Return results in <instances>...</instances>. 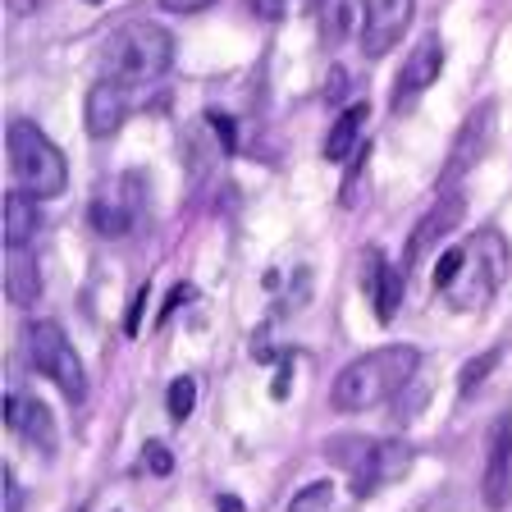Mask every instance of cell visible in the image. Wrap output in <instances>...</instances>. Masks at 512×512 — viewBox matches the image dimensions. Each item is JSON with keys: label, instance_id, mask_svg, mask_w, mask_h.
<instances>
[{"label": "cell", "instance_id": "6da1fadb", "mask_svg": "<svg viewBox=\"0 0 512 512\" xmlns=\"http://www.w3.org/2000/svg\"><path fill=\"white\" fill-rule=\"evenodd\" d=\"M416 371H421V352L412 343H389V348L362 352L330 384V403L339 412H371L375 403H389L394 394H403Z\"/></svg>", "mask_w": 512, "mask_h": 512}, {"label": "cell", "instance_id": "7a4b0ae2", "mask_svg": "<svg viewBox=\"0 0 512 512\" xmlns=\"http://www.w3.org/2000/svg\"><path fill=\"white\" fill-rule=\"evenodd\" d=\"M174 64V37L160 23L133 19L119 23L101 42V78H115L124 87H142L170 74Z\"/></svg>", "mask_w": 512, "mask_h": 512}, {"label": "cell", "instance_id": "3957f363", "mask_svg": "<svg viewBox=\"0 0 512 512\" xmlns=\"http://www.w3.org/2000/svg\"><path fill=\"white\" fill-rule=\"evenodd\" d=\"M503 279H508V238L485 224V229H476V234L462 243L458 275L448 279V288L439 298L453 311H480L494 302Z\"/></svg>", "mask_w": 512, "mask_h": 512}, {"label": "cell", "instance_id": "277c9868", "mask_svg": "<svg viewBox=\"0 0 512 512\" xmlns=\"http://www.w3.org/2000/svg\"><path fill=\"white\" fill-rule=\"evenodd\" d=\"M5 151H10V170L14 183L32 197H60L69 183V165H64L60 147L46 138L32 119H14L5 128Z\"/></svg>", "mask_w": 512, "mask_h": 512}, {"label": "cell", "instance_id": "5b68a950", "mask_svg": "<svg viewBox=\"0 0 512 512\" xmlns=\"http://www.w3.org/2000/svg\"><path fill=\"white\" fill-rule=\"evenodd\" d=\"M23 348H28V362L37 375L60 389L69 403H83L87 398V371H83V357L74 352V343L64 339V330L55 320H32L28 334H23Z\"/></svg>", "mask_w": 512, "mask_h": 512}, {"label": "cell", "instance_id": "8992f818", "mask_svg": "<svg viewBox=\"0 0 512 512\" xmlns=\"http://www.w3.org/2000/svg\"><path fill=\"white\" fill-rule=\"evenodd\" d=\"M147 211V188H142L138 174H115L101 188L92 192L87 202V224H92L101 238H128L142 224Z\"/></svg>", "mask_w": 512, "mask_h": 512}, {"label": "cell", "instance_id": "52a82bcc", "mask_svg": "<svg viewBox=\"0 0 512 512\" xmlns=\"http://www.w3.org/2000/svg\"><path fill=\"white\" fill-rule=\"evenodd\" d=\"M494 133H499V101H480V106H471V115L462 119V128L453 133V142H448L444 170H439V192L458 188L480 160L490 156Z\"/></svg>", "mask_w": 512, "mask_h": 512}, {"label": "cell", "instance_id": "ba28073f", "mask_svg": "<svg viewBox=\"0 0 512 512\" xmlns=\"http://www.w3.org/2000/svg\"><path fill=\"white\" fill-rule=\"evenodd\" d=\"M412 444L407 439H375L362 448V458L352 462V499H375L380 490H389L394 480H403L412 471Z\"/></svg>", "mask_w": 512, "mask_h": 512}, {"label": "cell", "instance_id": "9c48e42d", "mask_svg": "<svg viewBox=\"0 0 512 512\" xmlns=\"http://www.w3.org/2000/svg\"><path fill=\"white\" fill-rule=\"evenodd\" d=\"M462 215H467V202H462V192H439V202L430 206L421 220H416V229L407 234V247H403V270H416L421 261H426L430 252H435L439 243H444L453 229L462 224Z\"/></svg>", "mask_w": 512, "mask_h": 512}, {"label": "cell", "instance_id": "30bf717a", "mask_svg": "<svg viewBox=\"0 0 512 512\" xmlns=\"http://www.w3.org/2000/svg\"><path fill=\"white\" fill-rule=\"evenodd\" d=\"M439 69H444V42H439V32H426L421 42L412 46L407 64L398 69V83H394V115H407L416 106V96L435 87Z\"/></svg>", "mask_w": 512, "mask_h": 512}, {"label": "cell", "instance_id": "8fae6325", "mask_svg": "<svg viewBox=\"0 0 512 512\" xmlns=\"http://www.w3.org/2000/svg\"><path fill=\"white\" fill-rule=\"evenodd\" d=\"M416 14V0H371L366 5V28H362V51L366 60H384L398 42L407 37Z\"/></svg>", "mask_w": 512, "mask_h": 512}, {"label": "cell", "instance_id": "7c38bea8", "mask_svg": "<svg viewBox=\"0 0 512 512\" xmlns=\"http://www.w3.org/2000/svg\"><path fill=\"white\" fill-rule=\"evenodd\" d=\"M480 499L490 512H503L512 503V416H499L485 453V471H480Z\"/></svg>", "mask_w": 512, "mask_h": 512}, {"label": "cell", "instance_id": "4fadbf2b", "mask_svg": "<svg viewBox=\"0 0 512 512\" xmlns=\"http://www.w3.org/2000/svg\"><path fill=\"white\" fill-rule=\"evenodd\" d=\"M83 119H87V133H92V138H115L128 119V87L115 83V78H96L92 92H87Z\"/></svg>", "mask_w": 512, "mask_h": 512}, {"label": "cell", "instance_id": "5bb4252c", "mask_svg": "<svg viewBox=\"0 0 512 512\" xmlns=\"http://www.w3.org/2000/svg\"><path fill=\"white\" fill-rule=\"evenodd\" d=\"M362 284H366V298H371L375 316L380 320H394L398 302H403V270L389 266V256L380 247L362 256Z\"/></svg>", "mask_w": 512, "mask_h": 512}, {"label": "cell", "instance_id": "9a60e30c", "mask_svg": "<svg viewBox=\"0 0 512 512\" xmlns=\"http://www.w3.org/2000/svg\"><path fill=\"white\" fill-rule=\"evenodd\" d=\"M5 426L14 435H23L32 448H42V453H55V416L46 412V403L28 394H5Z\"/></svg>", "mask_w": 512, "mask_h": 512}, {"label": "cell", "instance_id": "2e32d148", "mask_svg": "<svg viewBox=\"0 0 512 512\" xmlns=\"http://www.w3.org/2000/svg\"><path fill=\"white\" fill-rule=\"evenodd\" d=\"M5 298L14 307H32L42 298V266L28 247H5Z\"/></svg>", "mask_w": 512, "mask_h": 512}, {"label": "cell", "instance_id": "e0dca14e", "mask_svg": "<svg viewBox=\"0 0 512 512\" xmlns=\"http://www.w3.org/2000/svg\"><path fill=\"white\" fill-rule=\"evenodd\" d=\"M366 5L371 0H320L316 19H320V42L325 46H343L352 32L366 28Z\"/></svg>", "mask_w": 512, "mask_h": 512}, {"label": "cell", "instance_id": "ac0fdd59", "mask_svg": "<svg viewBox=\"0 0 512 512\" xmlns=\"http://www.w3.org/2000/svg\"><path fill=\"white\" fill-rule=\"evenodd\" d=\"M42 197H32V192L14 188L5 192V247H28L42 229V211H37Z\"/></svg>", "mask_w": 512, "mask_h": 512}, {"label": "cell", "instance_id": "d6986e66", "mask_svg": "<svg viewBox=\"0 0 512 512\" xmlns=\"http://www.w3.org/2000/svg\"><path fill=\"white\" fill-rule=\"evenodd\" d=\"M366 115H371L366 106H348L339 119H334L330 138H325V160L343 165V160H352L357 151L366 147V142H362V124H366Z\"/></svg>", "mask_w": 512, "mask_h": 512}, {"label": "cell", "instance_id": "ffe728a7", "mask_svg": "<svg viewBox=\"0 0 512 512\" xmlns=\"http://www.w3.org/2000/svg\"><path fill=\"white\" fill-rule=\"evenodd\" d=\"M499 357H503V348H490V352H480V357H471V362L462 366V375H458V394H462V398L476 394L480 380H490V375H494Z\"/></svg>", "mask_w": 512, "mask_h": 512}, {"label": "cell", "instance_id": "44dd1931", "mask_svg": "<svg viewBox=\"0 0 512 512\" xmlns=\"http://www.w3.org/2000/svg\"><path fill=\"white\" fill-rule=\"evenodd\" d=\"M192 407H197V380L179 375V380L170 384V394H165V412H170V421H188Z\"/></svg>", "mask_w": 512, "mask_h": 512}, {"label": "cell", "instance_id": "7402d4cb", "mask_svg": "<svg viewBox=\"0 0 512 512\" xmlns=\"http://www.w3.org/2000/svg\"><path fill=\"white\" fill-rule=\"evenodd\" d=\"M252 5V14L256 19H270V23H279V19H293V14H307V10H316L320 0H247Z\"/></svg>", "mask_w": 512, "mask_h": 512}, {"label": "cell", "instance_id": "603a6c76", "mask_svg": "<svg viewBox=\"0 0 512 512\" xmlns=\"http://www.w3.org/2000/svg\"><path fill=\"white\" fill-rule=\"evenodd\" d=\"M330 499H334V485L330 480H316V485H307V490H298L288 499V512H320Z\"/></svg>", "mask_w": 512, "mask_h": 512}, {"label": "cell", "instance_id": "cb8c5ba5", "mask_svg": "<svg viewBox=\"0 0 512 512\" xmlns=\"http://www.w3.org/2000/svg\"><path fill=\"white\" fill-rule=\"evenodd\" d=\"M138 467L147 471V476H170V471H174V453L165 444H156V439H147V444H142Z\"/></svg>", "mask_w": 512, "mask_h": 512}, {"label": "cell", "instance_id": "d4e9b609", "mask_svg": "<svg viewBox=\"0 0 512 512\" xmlns=\"http://www.w3.org/2000/svg\"><path fill=\"white\" fill-rule=\"evenodd\" d=\"M398 398H403V403L394 407V426H407V421H416V416H421V407H426V384H416V389L407 384Z\"/></svg>", "mask_w": 512, "mask_h": 512}, {"label": "cell", "instance_id": "484cf974", "mask_svg": "<svg viewBox=\"0 0 512 512\" xmlns=\"http://www.w3.org/2000/svg\"><path fill=\"white\" fill-rule=\"evenodd\" d=\"M458 261H462V247H448V252L435 261V288H439V293L448 288V279L458 275Z\"/></svg>", "mask_w": 512, "mask_h": 512}, {"label": "cell", "instance_id": "4316f807", "mask_svg": "<svg viewBox=\"0 0 512 512\" xmlns=\"http://www.w3.org/2000/svg\"><path fill=\"white\" fill-rule=\"evenodd\" d=\"M206 124H211L215 133H220V147H224V151H234V147H238V142H234V138H238V133H234V119H224L220 110H206Z\"/></svg>", "mask_w": 512, "mask_h": 512}, {"label": "cell", "instance_id": "83f0119b", "mask_svg": "<svg viewBox=\"0 0 512 512\" xmlns=\"http://www.w3.org/2000/svg\"><path fill=\"white\" fill-rule=\"evenodd\" d=\"M215 0H160L165 14H197V10H211Z\"/></svg>", "mask_w": 512, "mask_h": 512}, {"label": "cell", "instance_id": "f1b7e54d", "mask_svg": "<svg viewBox=\"0 0 512 512\" xmlns=\"http://www.w3.org/2000/svg\"><path fill=\"white\" fill-rule=\"evenodd\" d=\"M142 302H147V288H138V298H133V307H128V316H124V334L133 339L138 334V320H142Z\"/></svg>", "mask_w": 512, "mask_h": 512}, {"label": "cell", "instance_id": "f546056e", "mask_svg": "<svg viewBox=\"0 0 512 512\" xmlns=\"http://www.w3.org/2000/svg\"><path fill=\"white\" fill-rule=\"evenodd\" d=\"M183 298H192V288H188V284H179V288H174V293H170V302H165V311H160V316H156V325H165V320H170V311L179 307Z\"/></svg>", "mask_w": 512, "mask_h": 512}, {"label": "cell", "instance_id": "4dcf8cb0", "mask_svg": "<svg viewBox=\"0 0 512 512\" xmlns=\"http://www.w3.org/2000/svg\"><path fill=\"white\" fill-rule=\"evenodd\" d=\"M10 5V14H37V10H46L51 0H5Z\"/></svg>", "mask_w": 512, "mask_h": 512}, {"label": "cell", "instance_id": "1f68e13d", "mask_svg": "<svg viewBox=\"0 0 512 512\" xmlns=\"http://www.w3.org/2000/svg\"><path fill=\"white\" fill-rule=\"evenodd\" d=\"M343 92H348V74H343V69H334V74H330V87H325V96H330V101H339Z\"/></svg>", "mask_w": 512, "mask_h": 512}, {"label": "cell", "instance_id": "d6a6232c", "mask_svg": "<svg viewBox=\"0 0 512 512\" xmlns=\"http://www.w3.org/2000/svg\"><path fill=\"white\" fill-rule=\"evenodd\" d=\"M220 512H243V499H234V494H224V499H220Z\"/></svg>", "mask_w": 512, "mask_h": 512}, {"label": "cell", "instance_id": "836d02e7", "mask_svg": "<svg viewBox=\"0 0 512 512\" xmlns=\"http://www.w3.org/2000/svg\"><path fill=\"white\" fill-rule=\"evenodd\" d=\"M92 5H101V0H92Z\"/></svg>", "mask_w": 512, "mask_h": 512}]
</instances>
